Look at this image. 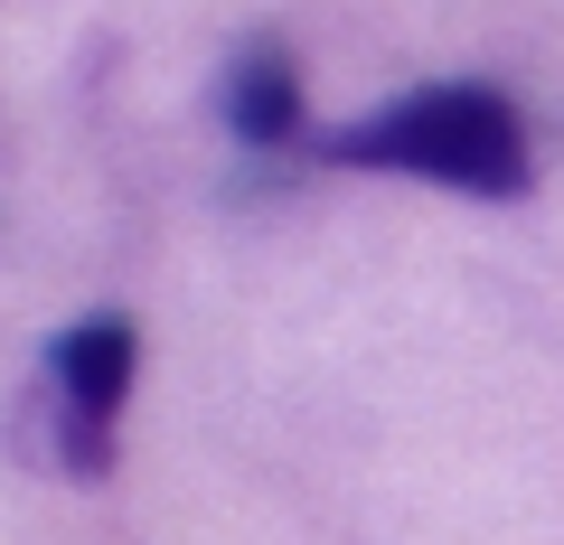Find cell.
<instances>
[{
	"label": "cell",
	"instance_id": "cell-1",
	"mask_svg": "<svg viewBox=\"0 0 564 545\" xmlns=\"http://www.w3.org/2000/svg\"><path fill=\"white\" fill-rule=\"evenodd\" d=\"M329 170H395V179H433L462 198H527L536 188V151L527 122L499 85L452 76V85H414V95L377 103V113L321 132Z\"/></svg>",
	"mask_w": 564,
	"mask_h": 545
},
{
	"label": "cell",
	"instance_id": "cell-2",
	"mask_svg": "<svg viewBox=\"0 0 564 545\" xmlns=\"http://www.w3.org/2000/svg\"><path fill=\"white\" fill-rule=\"evenodd\" d=\"M141 377V329L132 310H85L39 348V404L20 414V451H39L66 480H104L113 470V424Z\"/></svg>",
	"mask_w": 564,
	"mask_h": 545
},
{
	"label": "cell",
	"instance_id": "cell-3",
	"mask_svg": "<svg viewBox=\"0 0 564 545\" xmlns=\"http://www.w3.org/2000/svg\"><path fill=\"white\" fill-rule=\"evenodd\" d=\"M226 132H236L245 151H292L311 142V95H302V66H292V47L282 39H245L236 66H226Z\"/></svg>",
	"mask_w": 564,
	"mask_h": 545
}]
</instances>
